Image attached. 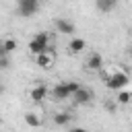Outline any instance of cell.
<instances>
[{
  "instance_id": "6da1fadb",
  "label": "cell",
  "mask_w": 132,
  "mask_h": 132,
  "mask_svg": "<svg viewBox=\"0 0 132 132\" xmlns=\"http://www.w3.org/2000/svg\"><path fill=\"white\" fill-rule=\"evenodd\" d=\"M45 50H50V33H47V31H39V33L29 41V52H31L33 56H37V54H41V52H45Z\"/></svg>"
},
{
  "instance_id": "7a4b0ae2",
  "label": "cell",
  "mask_w": 132,
  "mask_h": 132,
  "mask_svg": "<svg viewBox=\"0 0 132 132\" xmlns=\"http://www.w3.org/2000/svg\"><path fill=\"white\" fill-rule=\"evenodd\" d=\"M128 82H130V76H128L124 70H116L111 76H107V78H105V85H107V89H111V91L126 89V87H128Z\"/></svg>"
},
{
  "instance_id": "3957f363",
  "label": "cell",
  "mask_w": 132,
  "mask_h": 132,
  "mask_svg": "<svg viewBox=\"0 0 132 132\" xmlns=\"http://www.w3.org/2000/svg\"><path fill=\"white\" fill-rule=\"evenodd\" d=\"M39 10V0H16V12L21 16H33Z\"/></svg>"
},
{
  "instance_id": "277c9868",
  "label": "cell",
  "mask_w": 132,
  "mask_h": 132,
  "mask_svg": "<svg viewBox=\"0 0 132 132\" xmlns=\"http://www.w3.org/2000/svg\"><path fill=\"white\" fill-rule=\"evenodd\" d=\"M52 97L56 99V101H66V99H70L72 97V93H70V89H68V82L64 80V82H58L56 87H52Z\"/></svg>"
},
{
  "instance_id": "5b68a950",
  "label": "cell",
  "mask_w": 132,
  "mask_h": 132,
  "mask_svg": "<svg viewBox=\"0 0 132 132\" xmlns=\"http://www.w3.org/2000/svg\"><path fill=\"white\" fill-rule=\"evenodd\" d=\"M70 99H74L76 105H87V103H91V99H93V91L87 89V87H78V89L72 93Z\"/></svg>"
},
{
  "instance_id": "8992f818",
  "label": "cell",
  "mask_w": 132,
  "mask_h": 132,
  "mask_svg": "<svg viewBox=\"0 0 132 132\" xmlns=\"http://www.w3.org/2000/svg\"><path fill=\"white\" fill-rule=\"evenodd\" d=\"M35 64H37L39 68H52V64H54L52 47H50V50H45V52H41V54H37V56H35Z\"/></svg>"
},
{
  "instance_id": "52a82bcc",
  "label": "cell",
  "mask_w": 132,
  "mask_h": 132,
  "mask_svg": "<svg viewBox=\"0 0 132 132\" xmlns=\"http://www.w3.org/2000/svg\"><path fill=\"white\" fill-rule=\"evenodd\" d=\"M47 95H50V89H47L45 85H37V87H33L31 93H29V97H31L33 103H41V101H45Z\"/></svg>"
},
{
  "instance_id": "ba28073f",
  "label": "cell",
  "mask_w": 132,
  "mask_h": 132,
  "mask_svg": "<svg viewBox=\"0 0 132 132\" xmlns=\"http://www.w3.org/2000/svg\"><path fill=\"white\" fill-rule=\"evenodd\" d=\"M87 68L89 70H101L103 68V58H101V54L99 52H93L91 56H89V60H87Z\"/></svg>"
},
{
  "instance_id": "9c48e42d",
  "label": "cell",
  "mask_w": 132,
  "mask_h": 132,
  "mask_svg": "<svg viewBox=\"0 0 132 132\" xmlns=\"http://www.w3.org/2000/svg\"><path fill=\"white\" fill-rule=\"evenodd\" d=\"M56 29H58V33H64V35H72L74 33V25L68 19H56Z\"/></svg>"
},
{
  "instance_id": "30bf717a",
  "label": "cell",
  "mask_w": 132,
  "mask_h": 132,
  "mask_svg": "<svg viewBox=\"0 0 132 132\" xmlns=\"http://www.w3.org/2000/svg\"><path fill=\"white\" fill-rule=\"evenodd\" d=\"M85 47H87V41H85L82 37H72V39H70V43H68L70 54H80Z\"/></svg>"
},
{
  "instance_id": "8fae6325",
  "label": "cell",
  "mask_w": 132,
  "mask_h": 132,
  "mask_svg": "<svg viewBox=\"0 0 132 132\" xmlns=\"http://www.w3.org/2000/svg\"><path fill=\"white\" fill-rule=\"evenodd\" d=\"M95 6H97V10H101V12H111V10L118 6V0H95Z\"/></svg>"
},
{
  "instance_id": "7c38bea8",
  "label": "cell",
  "mask_w": 132,
  "mask_h": 132,
  "mask_svg": "<svg viewBox=\"0 0 132 132\" xmlns=\"http://www.w3.org/2000/svg\"><path fill=\"white\" fill-rule=\"evenodd\" d=\"M70 118H72V116H68L66 111H60V113H56V116H54V124H56V126L66 128V126L70 124Z\"/></svg>"
},
{
  "instance_id": "4fadbf2b",
  "label": "cell",
  "mask_w": 132,
  "mask_h": 132,
  "mask_svg": "<svg viewBox=\"0 0 132 132\" xmlns=\"http://www.w3.org/2000/svg\"><path fill=\"white\" fill-rule=\"evenodd\" d=\"M116 101H118L120 105H128V103H132V93H130V91L120 89V91H118V95H116Z\"/></svg>"
},
{
  "instance_id": "5bb4252c",
  "label": "cell",
  "mask_w": 132,
  "mask_h": 132,
  "mask_svg": "<svg viewBox=\"0 0 132 132\" xmlns=\"http://www.w3.org/2000/svg\"><path fill=\"white\" fill-rule=\"evenodd\" d=\"M25 124L27 126H31V128H39L41 126V120H39V116L37 113H25Z\"/></svg>"
},
{
  "instance_id": "9a60e30c",
  "label": "cell",
  "mask_w": 132,
  "mask_h": 132,
  "mask_svg": "<svg viewBox=\"0 0 132 132\" xmlns=\"http://www.w3.org/2000/svg\"><path fill=\"white\" fill-rule=\"evenodd\" d=\"M0 45H2V50H4L6 54H10V52H14V50H16V41H14V39H10V37H8V39H4V41H0Z\"/></svg>"
},
{
  "instance_id": "2e32d148",
  "label": "cell",
  "mask_w": 132,
  "mask_h": 132,
  "mask_svg": "<svg viewBox=\"0 0 132 132\" xmlns=\"http://www.w3.org/2000/svg\"><path fill=\"white\" fill-rule=\"evenodd\" d=\"M10 66V60H8V56H0V70H6Z\"/></svg>"
},
{
  "instance_id": "e0dca14e",
  "label": "cell",
  "mask_w": 132,
  "mask_h": 132,
  "mask_svg": "<svg viewBox=\"0 0 132 132\" xmlns=\"http://www.w3.org/2000/svg\"><path fill=\"white\" fill-rule=\"evenodd\" d=\"M66 82H68V89H70V93H74V91H76V89L80 87V85H78L76 80H66Z\"/></svg>"
},
{
  "instance_id": "ac0fdd59",
  "label": "cell",
  "mask_w": 132,
  "mask_h": 132,
  "mask_svg": "<svg viewBox=\"0 0 132 132\" xmlns=\"http://www.w3.org/2000/svg\"><path fill=\"white\" fill-rule=\"evenodd\" d=\"M116 105H118V101L113 103V101H105V109L107 111H116Z\"/></svg>"
},
{
  "instance_id": "d6986e66",
  "label": "cell",
  "mask_w": 132,
  "mask_h": 132,
  "mask_svg": "<svg viewBox=\"0 0 132 132\" xmlns=\"http://www.w3.org/2000/svg\"><path fill=\"white\" fill-rule=\"evenodd\" d=\"M2 93H4V89H2V87H0V95H2Z\"/></svg>"
},
{
  "instance_id": "ffe728a7",
  "label": "cell",
  "mask_w": 132,
  "mask_h": 132,
  "mask_svg": "<svg viewBox=\"0 0 132 132\" xmlns=\"http://www.w3.org/2000/svg\"><path fill=\"white\" fill-rule=\"evenodd\" d=\"M0 128H2V118H0Z\"/></svg>"
}]
</instances>
